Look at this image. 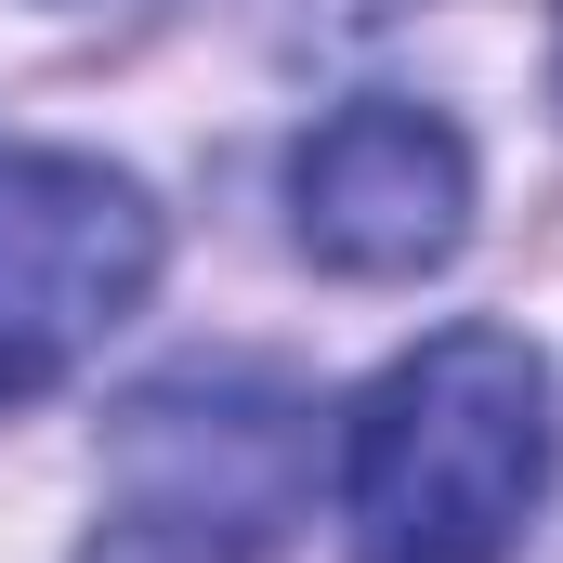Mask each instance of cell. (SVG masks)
I'll list each match as a JSON object with an SVG mask.
<instances>
[{
    "instance_id": "cell-2",
    "label": "cell",
    "mask_w": 563,
    "mask_h": 563,
    "mask_svg": "<svg viewBox=\"0 0 563 563\" xmlns=\"http://www.w3.org/2000/svg\"><path fill=\"white\" fill-rule=\"evenodd\" d=\"M314 498V407L276 367H170L106 407V525L79 563H276Z\"/></svg>"
},
{
    "instance_id": "cell-3",
    "label": "cell",
    "mask_w": 563,
    "mask_h": 563,
    "mask_svg": "<svg viewBox=\"0 0 563 563\" xmlns=\"http://www.w3.org/2000/svg\"><path fill=\"white\" fill-rule=\"evenodd\" d=\"M157 288V197L106 157L0 144V407L53 394Z\"/></svg>"
},
{
    "instance_id": "cell-4",
    "label": "cell",
    "mask_w": 563,
    "mask_h": 563,
    "mask_svg": "<svg viewBox=\"0 0 563 563\" xmlns=\"http://www.w3.org/2000/svg\"><path fill=\"white\" fill-rule=\"evenodd\" d=\"M288 223L328 276H432L472 236V144L445 132L432 106H341L314 119L288 157Z\"/></svg>"
},
{
    "instance_id": "cell-5",
    "label": "cell",
    "mask_w": 563,
    "mask_h": 563,
    "mask_svg": "<svg viewBox=\"0 0 563 563\" xmlns=\"http://www.w3.org/2000/svg\"><path fill=\"white\" fill-rule=\"evenodd\" d=\"M551 106H563V53H551Z\"/></svg>"
},
{
    "instance_id": "cell-1",
    "label": "cell",
    "mask_w": 563,
    "mask_h": 563,
    "mask_svg": "<svg viewBox=\"0 0 563 563\" xmlns=\"http://www.w3.org/2000/svg\"><path fill=\"white\" fill-rule=\"evenodd\" d=\"M551 459V354L525 328H432L341 432V538L354 563H511Z\"/></svg>"
}]
</instances>
